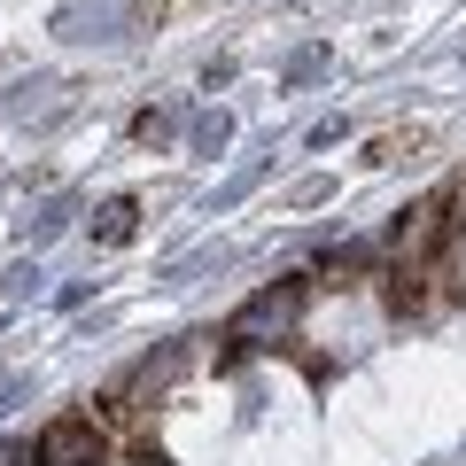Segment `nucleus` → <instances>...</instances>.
Here are the masks:
<instances>
[{"instance_id": "nucleus-4", "label": "nucleus", "mask_w": 466, "mask_h": 466, "mask_svg": "<svg viewBox=\"0 0 466 466\" xmlns=\"http://www.w3.org/2000/svg\"><path fill=\"white\" fill-rule=\"evenodd\" d=\"M133 226H140V202L133 195H116V202H101V241H133Z\"/></svg>"}, {"instance_id": "nucleus-3", "label": "nucleus", "mask_w": 466, "mask_h": 466, "mask_svg": "<svg viewBox=\"0 0 466 466\" xmlns=\"http://www.w3.org/2000/svg\"><path fill=\"white\" fill-rule=\"evenodd\" d=\"M101 459H109V435L94 412H63L39 435V466H101Z\"/></svg>"}, {"instance_id": "nucleus-5", "label": "nucleus", "mask_w": 466, "mask_h": 466, "mask_svg": "<svg viewBox=\"0 0 466 466\" xmlns=\"http://www.w3.org/2000/svg\"><path fill=\"white\" fill-rule=\"evenodd\" d=\"M412 148H428V133H381L373 140V164H404Z\"/></svg>"}, {"instance_id": "nucleus-1", "label": "nucleus", "mask_w": 466, "mask_h": 466, "mask_svg": "<svg viewBox=\"0 0 466 466\" xmlns=\"http://www.w3.org/2000/svg\"><path fill=\"white\" fill-rule=\"evenodd\" d=\"M296 319H303V280H272L265 296L241 303L233 342H241V350H272V342H288V334H296Z\"/></svg>"}, {"instance_id": "nucleus-6", "label": "nucleus", "mask_w": 466, "mask_h": 466, "mask_svg": "<svg viewBox=\"0 0 466 466\" xmlns=\"http://www.w3.org/2000/svg\"><path fill=\"white\" fill-rule=\"evenodd\" d=\"M319 70H327V47H303L296 63H288V78H319Z\"/></svg>"}, {"instance_id": "nucleus-2", "label": "nucleus", "mask_w": 466, "mask_h": 466, "mask_svg": "<svg viewBox=\"0 0 466 466\" xmlns=\"http://www.w3.org/2000/svg\"><path fill=\"white\" fill-rule=\"evenodd\" d=\"M443 233H451V195H428L404 210V226L389 233V249H397V272L389 280H404V272H428L435 249H443Z\"/></svg>"}]
</instances>
